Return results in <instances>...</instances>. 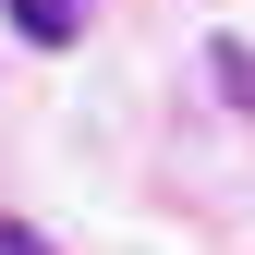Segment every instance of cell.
<instances>
[{"label":"cell","instance_id":"cell-1","mask_svg":"<svg viewBox=\"0 0 255 255\" xmlns=\"http://www.w3.org/2000/svg\"><path fill=\"white\" fill-rule=\"evenodd\" d=\"M12 37L24 49H73L85 37V0H12Z\"/></svg>","mask_w":255,"mask_h":255},{"label":"cell","instance_id":"cell-2","mask_svg":"<svg viewBox=\"0 0 255 255\" xmlns=\"http://www.w3.org/2000/svg\"><path fill=\"white\" fill-rule=\"evenodd\" d=\"M207 73H219V98H231V110H255V49L219 37V49H207Z\"/></svg>","mask_w":255,"mask_h":255},{"label":"cell","instance_id":"cell-3","mask_svg":"<svg viewBox=\"0 0 255 255\" xmlns=\"http://www.w3.org/2000/svg\"><path fill=\"white\" fill-rule=\"evenodd\" d=\"M0 255H49V231L37 219H0Z\"/></svg>","mask_w":255,"mask_h":255}]
</instances>
